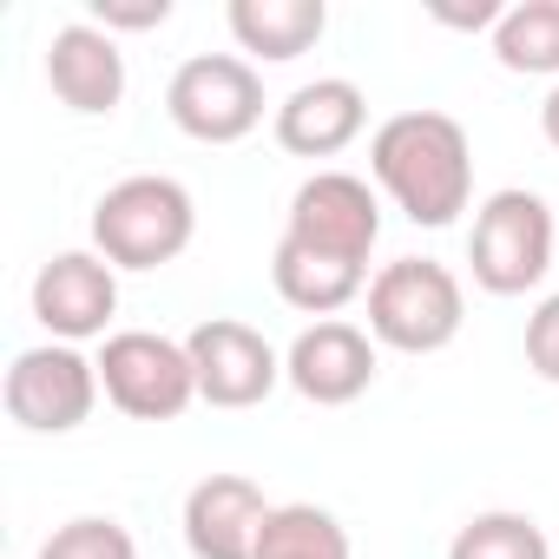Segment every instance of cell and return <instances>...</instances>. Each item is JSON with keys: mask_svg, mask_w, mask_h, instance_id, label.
I'll list each match as a JSON object with an SVG mask.
<instances>
[{"mask_svg": "<svg viewBox=\"0 0 559 559\" xmlns=\"http://www.w3.org/2000/svg\"><path fill=\"white\" fill-rule=\"evenodd\" d=\"M99 389L132 421H178L198 402V369L185 343L158 330H119L99 349Z\"/></svg>", "mask_w": 559, "mask_h": 559, "instance_id": "8992f818", "label": "cell"}, {"mask_svg": "<svg viewBox=\"0 0 559 559\" xmlns=\"http://www.w3.org/2000/svg\"><path fill=\"white\" fill-rule=\"evenodd\" d=\"M448 559H552V546H546V533H539L533 513L487 507V513H474L448 539Z\"/></svg>", "mask_w": 559, "mask_h": 559, "instance_id": "d6986e66", "label": "cell"}, {"mask_svg": "<svg viewBox=\"0 0 559 559\" xmlns=\"http://www.w3.org/2000/svg\"><path fill=\"white\" fill-rule=\"evenodd\" d=\"M8 415L27 428V435H73L93 421L99 408V356H80L73 343H40V349H21L14 369H8Z\"/></svg>", "mask_w": 559, "mask_h": 559, "instance_id": "52a82bcc", "label": "cell"}, {"mask_svg": "<svg viewBox=\"0 0 559 559\" xmlns=\"http://www.w3.org/2000/svg\"><path fill=\"white\" fill-rule=\"evenodd\" d=\"M270 284H276V297H284L290 310H304V317L330 323L336 310H349V304L369 290V270H356V263H336V257H317V250H297V243H284V237H276Z\"/></svg>", "mask_w": 559, "mask_h": 559, "instance_id": "2e32d148", "label": "cell"}, {"mask_svg": "<svg viewBox=\"0 0 559 559\" xmlns=\"http://www.w3.org/2000/svg\"><path fill=\"white\" fill-rule=\"evenodd\" d=\"M191 237H198V204L165 171H132L106 185L93 204V250L112 270H165L191 250Z\"/></svg>", "mask_w": 559, "mask_h": 559, "instance_id": "7a4b0ae2", "label": "cell"}, {"mask_svg": "<svg viewBox=\"0 0 559 559\" xmlns=\"http://www.w3.org/2000/svg\"><path fill=\"white\" fill-rule=\"evenodd\" d=\"M119 317V270L99 250H60L34 276V323L53 343H93Z\"/></svg>", "mask_w": 559, "mask_h": 559, "instance_id": "30bf717a", "label": "cell"}, {"mask_svg": "<svg viewBox=\"0 0 559 559\" xmlns=\"http://www.w3.org/2000/svg\"><path fill=\"white\" fill-rule=\"evenodd\" d=\"M185 349H191V369H198V402H211V408H257L284 382V356L270 349L263 330H250L237 317L198 323L185 336Z\"/></svg>", "mask_w": 559, "mask_h": 559, "instance_id": "9c48e42d", "label": "cell"}, {"mask_svg": "<svg viewBox=\"0 0 559 559\" xmlns=\"http://www.w3.org/2000/svg\"><path fill=\"white\" fill-rule=\"evenodd\" d=\"M257 559H356V552H349V533L330 507L284 500L257 539Z\"/></svg>", "mask_w": 559, "mask_h": 559, "instance_id": "ac0fdd59", "label": "cell"}, {"mask_svg": "<svg viewBox=\"0 0 559 559\" xmlns=\"http://www.w3.org/2000/svg\"><path fill=\"white\" fill-rule=\"evenodd\" d=\"M526 369L559 389V290L526 317Z\"/></svg>", "mask_w": 559, "mask_h": 559, "instance_id": "7402d4cb", "label": "cell"}, {"mask_svg": "<svg viewBox=\"0 0 559 559\" xmlns=\"http://www.w3.org/2000/svg\"><path fill=\"white\" fill-rule=\"evenodd\" d=\"M369 171L395 198V211L421 230H448L474 204V145L454 112H395L369 139Z\"/></svg>", "mask_w": 559, "mask_h": 559, "instance_id": "6da1fadb", "label": "cell"}, {"mask_svg": "<svg viewBox=\"0 0 559 559\" xmlns=\"http://www.w3.org/2000/svg\"><path fill=\"white\" fill-rule=\"evenodd\" d=\"M493 60L526 80H559V0H520L493 27Z\"/></svg>", "mask_w": 559, "mask_h": 559, "instance_id": "e0dca14e", "label": "cell"}, {"mask_svg": "<svg viewBox=\"0 0 559 559\" xmlns=\"http://www.w3.org/2000/svg\"><path fill=\"white\" fill-rule=\"evenodd\" d=\"M47 86L80 119L119 112V99H126V53H119V40L106 27H93V21H67L47 40Z\"/></svg>", "mask_w": 559, "mask_h": 559, "instance_id": "4fadbf2b", "label": "cell"}, {"mask_svg": "<svg viewBox=\"0 0 559 559\" xmlns=\"http://www.w3.org/2000/svg\"><path fill=\"white\" fill-rule=\"evenodd\" d=\"M500 14H507L500 0H474V8H441V0H435V21H441V27H467V34H474V27H487V34H493V27H500Z\"/></svg>", "mask_w": 559, "mask_h": 559, "instance_id": "603a6c76", "label": "cell"}, {"mask_svg": "<svg viewBox=\"0 0 559 559\" xmlns=\"http://www.w3.org/2000/svg\"><path fill=\"white\" fill-rule=\"evenodd\" d=\"M539 132H546V145L559 152V86L546 93V106H539Z\"/></svg>", "mask_w": 559, "mask_h": 559, "instance_id": "cb8c5ba5", "label": "cell"}, {"mask_svg": "<svg viewBox=\"0 0 559 559\" xmlns=\"http://www.w3.org/2000/svg\"><path fill=\"white\" fill-rule=\"evenodd\" d=\"M467 263H474V284L487 297H526L546 284V270L559 263V217L539 191H493L474 211L467 230Z\"/></svg>", "mask_w": 559, "mask_h": 559, "instance_id": "277c9868", "label": "cell"}, {"mask_svg": "<svg viewBox=\"0 0 559 559\" xmlns=\"http://www.w3.org/2000/svg\"><path fill=\"white\" fill-rule=\"evenodd\" d=\"M86 21L106 34H152L171 21V0H86Z\"/></svg>", "mask_w": 559, "mask_h": 559, "instance_id": "44dd1931", "label": "cell"}, {"mask_svg": "<svg viewBox=\"0 0 559 559\" xmlns=\"http://www.w3.org/2000/svg\"><path fill=\"white\" fill-rule=\"evenodd\" d=\"M467 323L461 276L435 257H395L369 276V336L395 356H441Z\"/></svg>", "mask_w": 559, "mask_h": 559, "instance_id": "3957f363", "label": "cell"}, {"mask_svg": "<svg viewBox=\"0 0 559 559\" xmlns=\"http://www.w3.org/2000/svg\"><path fill=\"white\" fill-rule=\"evenodd\" d=\"M270 500L250 474H204L185 493V546L191 559H257V539L270 526Z\"/></svg>", "mask_w": 559, "mask_h": 559, "instance_id": "7c38bea8", "label": "cell"}, {"mask_svg": "<svg viewBox=\"0 0 559 559\" xmlns=\"http://www.w3.org/2000/svg\"><path fill=\"white\" fill-rule=\"evenodd\" d=\"M165 112L198 145H237L263 126V80L237 53H191L165 86Z\"/></svg>", "mask_w": 559, "mask_h": 559, "instance_id": "5b68a950", "label": "cell"}, {"mask_svg": "<svg viewBox=\"0 0 559 559\" xmlns=\"http://www.w3.org/2000/svg\"><path fill=\"white\" fill-rule=\"evenodd\" d=\"M230 34L250 60L263 67H284V60H304L323 34H330V8L323 0H230Z\"/></svg>", "mask_w": 559, "mask_h": 559, "instance_id": "9a60e30c", "label": "cell"}, {"mask_svg": "<svg viewBox=\"0 0 559 559\" xmlns=\"http://www.w3.org/2000/svg\"><path fill=\"white\" fill-rule=\"evenodd\" d=\"M376 237H382V198L369 191V178H356V171H310L297 185L290 217H284V243L369 270Z\"/></svg>", "mask_w": 559, "mask_h": 559, "instance_id": "ba28073f", "label": "cell"}, {"mask_svg": "<svg viewBox=\"0 0 559 559\" xmlns=\"http://www.w3.org/2000/svg\"><path fill=\"white\" fill-rule=\"evenodd\" d=\"M369 126V93L356 80H310L276 106V145L290 158H336L362 139Z\"/></svg>", "mask_w": 559, "mask_h": 559, "instance_id": "5bb4252c", "label": "cell"}, {"mask_svg": "<svg viewBox=\"0 0 559 559\" xmlns=\"http://www.w3.org/2000/svg\"><path fill=\"white\" fill-rule=\"evenodd\" d=\"M40 559H139V539L112 513H80V520L47 533Z\"/></svg>", "mask_w": 559, "mask_h": 559, "instance_id": "ffe728a7", "label": "cell"}, {"mask_svg": "<svg viewBox=\"0 0 559 559\" xmlns=\"http://www.w3.org/2000/svg\"><path fill=\"white\" fill-rule=\"evenodd\" d=\"M284 382L304 402H317V408H349L376 382V336L356 330V323H343V317L310 323L290 343V356H284Z\"/></svg>", "mask_w": 559, "mask_h": 559, "instance_id": "8fae6325", "label": "cell"}]
</instances>
